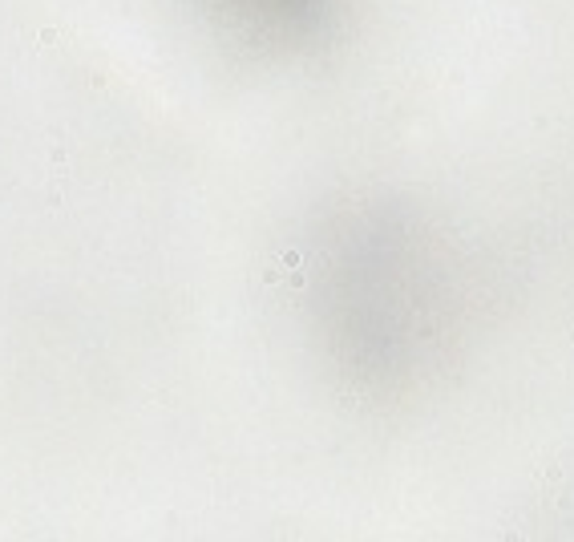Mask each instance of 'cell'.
Wrapping results in <instances>:
<instances>
[{"instance_id":"obj_1","label":"cell","mask_w":574,"mask_h":542,"mask_svg":"<svg viewBox=\"0 0 574 542\" xmlns=\"http://www.w3.org/2000/svg\"><path fill=\"white\" fill-rule=\"evenodd\" d=\"M227 16L279 41H308L331 16V0H215Z\"/></svg>"}]
</instances>
